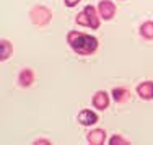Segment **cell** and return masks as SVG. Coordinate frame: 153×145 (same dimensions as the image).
Masks as SVG:
<instances>
[{
    "label": "cell",
    "mask_w": 153,
    "mask_h": 145,
    "mask_svg": "<svg viewBox=\"0 0 153 145\" xmlns=\"http://www.w3.org/2000/svg\"><path fill=\"white\" fill-rule=\"evenodd\" d=\"M67 42L72 49L80 56H91L93 52H96L98 46V39L91 34H86L82 31H68L67 34Z\"/></svg>",
    "instance_id": "6da1fadb"
},
{
    "label": "cell",
    "mask_w": 153,
    "mask_h": 145,
    "mask_svg": "<svg viewBox=\"0 0 153 145\" xmlns=\"http://www.w3.org/2000/svg\"><path fill=\"white\" fill-rule=\"evenodd\" d=\"M100 13H98V10L94 8L91 5H86L85 8H83V12L80 13L78 16H76V23L80 25V26H88L91 28V30H98L100 28Z\"/></svg>",
    "instance_id": "7a4b0ae2"
},
{
    "label": "cell",
    "mask_w": 153,
    "mask_h": 145,
    "mask_svg": "<svg viewBox=\"0 0 153 145\" xmlns=\"http://www.w3.org/2000/svg\"><path fill=\"white\" fill-rule=\"evenodd\" d=\"M30 18L36 26H46V25L51 23V20H52V12L44 5H36L31 8Z\"/></svg>",
    "instance_id": "3957f363"
},
{
    "label": "cell",
    "mask_w": 153,
    "mask_h": 145,
    "mask_svg": "<svg viewBox=\"0 0 153 145\" xmlns=\"http://www.w3.org/2000/svg\"><path fill=\"white\" fill-rule=\"evenodd\" d=\"M98 13L103 20H111L116 15V5L111 0H101L98 3Z\"/></svg>",
    "instance_id": "277c9868"
},
{
    "label": "cell",
    "mask_w": 153,
    "mask_h": 145,
    "mask_svg": "<svg viewBox=\"0 0 153 145\" xmlns=\"http://www.w3.org/2000/svg\"><path fill=\"white\" fill-rule=\"evenodd\" d=\"M76 119H78V122L82 126H86V127H88V126H93L98 122V114L91 109H82L78 113V116H76Z\"/></svg>",
    "instance_id": "5b68a950"
},
{
    "label": "cell",
    "mask_w": 153,
    "mask_h": 145,
    "mask_svg": "<svg viewBox=\"0 0 153 145\" xmlns=\"http://www.w3.org/2000/svg\"><path fill=\"white\" fill-rule=\"evenodd\" d=\"M91 103H93V106L96 108V109H100V111L108 109V106H109V96H108V93L106 91H96L93 95Z\"/></svg>",
    "instance_id": "8992f818"
},
{
    "label": "cell",
    "mask_w": 153,
    "mask_h": 145,
    "mask_svg": "<svg viewBox=\"0 0 153 145\" xmlns=\"http://www.w3.org/2000/svg\"><path fill=\"white\" fill-rule=\"evenodd\" d=\"M86 140H88V144L91 145H101L106 142V130L104 129H93L88 132V135H86Z\"/></svg>",
    "instance_id": "52a82bcc"
},
{
    "label": "cell",
    "mask_w": 153,
    "mask_h": 145,
    "mask_svg": "<svg viewBox=\"0 0 153 145\" xmlns=\"http://www.w3.org/2000/svg\"><path fill=\"white\" fill-rule=\"evenodd\" d=\"M137 95L142 100H153V82H142L137 85Z\"/></svg>",
    "instance_id": "ba28073f"
},
{
    "label": "cell",
    "mask_w": 153,
    "mask_h": 145,
    "mask_svg": "<svg viewBox=\"0 0 153 145\" xmlns=\"http://www.w3.org/2000/svg\"><path fill=\"white\" fill-rule=\"evenodd\" d=\"M33 82H34V72L31 68H23L18 74V83H20V86L26 88V86L33 85Z\"/></svg>",
    "instance_id": "9c48e42d"
},
{
    "label": "cell",
    "mask_w": 153,
    "mask_h": 145,
    "mask_svg": "<svg viewBox=\"0 0 153 145\" xmlns=\"http://www.w3.org/2000/svg\"><path fill=\"white\" fill-rule=\"evenodd\" d=\"M112 98H114L116 103L122 104V103H126V101L130 100V91L127 88L117 86V88H112Z\"/></svg>",
    "instance_id": "30bf717a"
},
{
    "label": "cell",
    "mask_w": 153,
    "mask_h": 145,
    "mask_svg": "<svg viewBox=\"0 0 153 145\" xmlns=\"http://www.w3.org/2000/svg\"><path fill=\"white\" fill-rule=\"evenodd\" d=\"M12 54H13L12 42L7 41V39H2V41H0V59L7 60L8 57H12Z\"/></svg>",
    "instance_id": "8fae6325"
},
{
    "label": "cell",
    "mask_w": 153,
    "mask_h": 145,
    "mask_svg": "<svg viewBox=\"0 0 153 145\" xmlns=\"http://www.w3.org/2000/svg\"><path fill=\"white\" fill-rule=\"evenodd\" d=\"M140 36L143 39H153V21L148 20V21H143L140 25Z\"/></svg>",
    "instance_id": "7c38bea8"
},
{
    "label": "cell",
    "mask_w": 153,
    "mask_h": 145,
    "mask_svg": "<svg viewBox=\"0 0 153 145\" xmlns=\"http://www.w3.org/2000/svg\"><path fill=\"white\" fill-rule=\"evenodd\" d=\"M109 144L111 145H129L130 142L122 135H112L111 139H109Z\"/></svg>",
    "instance_id": "4fadbf2b"
},
{
    "label": "cell",
    "mask_w": 153,
    "mask_h": 145,
    "mask_svg": "<svg viewBox=\"0 0 153 145\" xmlns=\"http://www.w3.org/2000/svg\"><path fill=\"white\" fill-rule=\"evenodd\" d=\"M34 144H38V145H47V144H51V140H47V139H36Z\"/></svg>",
    "instance_id": "5bb4252c"
},
{
    "label": "cell",
    "mask_w": 153,
    "mask_h": 145,
    "mask_svg": "<svg viewBox=\"0 0 153 145\" xmlns=\"http://www.w3.org/2000/svg\"><path fill=\"white\" fill-rule=\"evenodd\" d=\"M78 2H80V0H65V5H67V7H75Z\"/></svg>",
    "instance_id": "9a60e30c"
},
{
    "label": "cell",
    "mask_w": 153,
    "mask_h": 145,
    "mask_svg": "<svg viewBox=\"0 0 153 145\" xmlns=\"http://www.w3.org/2000/svg\"><path fill=\"white\" fill-rule=\"evenodd\" d=\"M122 2H124V0H122Z\"/></svg>",
    "instance_id": "2e32d148"
}]
</instances>
